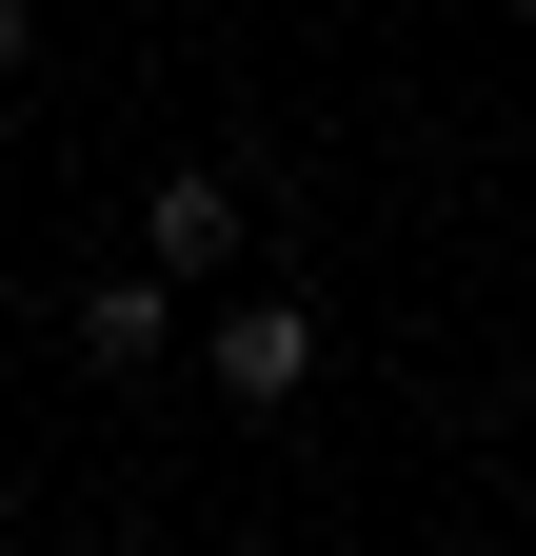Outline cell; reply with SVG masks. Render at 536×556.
<instances>
[{
    "mask_svg": "<svg viewBox=\"0 0 536 556\" xmlns=\"http://www.w3.org/2000/svg\"><path fill=\"white\" fill-rule=\"evenodd\" d=\"M219 397H239V417L318 397V299H279V278H258V299H219Z\"/></svg>",
    "mask_w": 536,
    "mask_h": 556,
    "instance_id": "6da1fadb",
    "label": "cell"
},
{
    "mask_svg": "<svg viewBox=\"0 0 536 556\" xmlns=\"http://www.w3.org/2000/svg\"><path fill=\"white\" fill-rule=\"evenodd\" d=\"M140 258H159V278H219V258H239V179H219V160H179V179L140 199Z\"/></svg>",
    "mask_w": 536,
    "mask_h": 556,
    "instance_id": "7a4b0ae2",
    "label": "cell"
},
{
    "mask_svg": "<svg viewBox=\"0 0 536 556\" xmlns=\"http://www.w3.org/2000/svg\"><path fill=\"white\" fill-rule=\"evenodd\" d=\"M159 338H179V278H159V258H140V278H80V358H100V378H140Z\"/></svg>",
    "mask_w": 536,
    "mask_h": 556,
    "instance_id": "3957f363",
    "label": "cell"
},
{
    "mask_svg": "<svg viewBox=\"0 0 536 556\" xmlns=\"http://www.w3.org/2000/svg\"><path fill=\"white\" fill-rule=\"evenodd\" d=\"M21 60H40V0H0V80H21Z\"/></svg>",
    "mask_w": 536,
    "mask_h": 556,
    "instance_id": "277c9868",
    "label": "cell"
}]
</instances>
